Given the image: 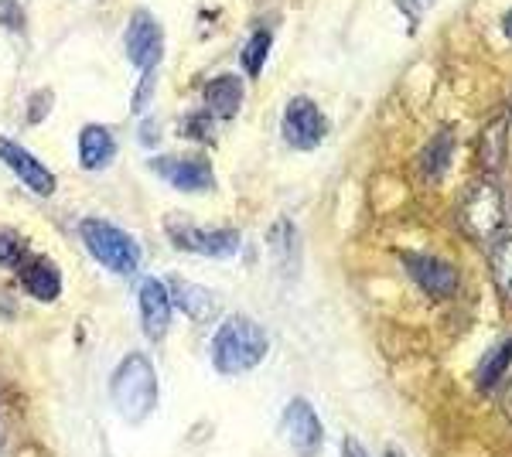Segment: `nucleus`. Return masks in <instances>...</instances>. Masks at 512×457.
<instances>
[{
    "label": "nucleus",
    "instance_id": "obj_2",
    "mask_svg": "<svg viewBox=\"0 0 512 457\" xmlns=\"http://www.w3.org/2000/svg\"><path fill=\"white\" fill-rule=\"evenodd\" d=\"M113 410L127 423H144L158 406V372L144 352H130L110 379Z\"/></svg>",
    "mask_w": 512,
    "mask_h": 457
},
{
    "label": "nucleus",
    "instance_id": "obj_6",
    "mask_svg": "<svg viewBox=\"0 0 512 457\" xmlns=\"http://www.w3.org/2000/svg\"><path fill=\"white\" fill-rule=\"evenodd\" d=\"M280 130H284L287 144L297 147V151H315L328 134V120L308 96H294L284 110V123H280Z\"/></svg>",
    "mask_w": 512,
    "mask_h": 457
},
{
    "label": "nucleus",
    "instance_id": "obj_24",
    "mask_svg": "<svg viewBox=\"0 0 512 457\" xmlns=\"http://www.w3.org/2000/svg\"><path fill=\"white\" fill-rule=\"evenodd\" d=\"M154 79H158V76H154V72H144V82H140V86H137L134 103H130V110H134V113H140L147 103H151V96H154Z\"/></svg>",
    "mask_w": 512,
    "mask_h": 457
},
{
    "label": "nucleus",
    "instance_id": "obj_14",
    "mask_svg": "<svg viewBox=\"0 0 512 457\" xmlns=\"http://www.w3.org/2000/svg\"><path fill=\"white\" fill-rule=\"evenodd\" d=\"M21 287L28 290L35 301L52 304V301H59V294H62V273L55 263L35 256V260H28L21 267Z\"/></svg>",
    "mask_w": 512,
    "mask_h": 457
},
{
    "label": "nucleus",
    "instance_id": "obj_10",
    "mask_svg": "<svg viewBox=\"0 0 512 457\" xmlns=\"http://www.w3.org/2000/svg\"><path fill=\"white\" fill-rule=\"evenodd\" d=\"M137 304H140V328L151 342H161L171 328V294H168V284L161 280L147 277L140 280V290H137Z\"/></svg>",
    "mask_w": 512,
    "mask_h": 457
},
{
    "label": "nucleus",
    "instance_id": "obj_17",
    "mask_svg": "<svg viewBox=\"0 0 512 457\" xmlns=\"http://www.w3.org/2000/svg\"><path fill=\"white\" fill-rule=\"evenodd\" d=\"M509 365H512V338H506V342H499V345H495L492 352L482 359V365H478V376H475L478 389H482V393H489V389L499 386V379L509 372Z\"/></svg>",
    "mask_w": 512,
    "mask_h": 457
},
{
    "label": "nucleus",
    "instance_id": "obj_15",
    "mask_svg": "<svg viewBox=\"0 0 512 457\" xmlns=\"http://www.w3.org/2000/svg\"><path fill=\"white\" fill-rule=\"evenodd\" d=\"M168 294H171V304H175L178 311H185L192 321H209L212 314H216V297L198 284H185L181 277H171Z\"/></svg>",
    "mask_w": 512,
    "mask_h": 457
},
{
    "label": "nucleus",
    "instance_id": "obj_26",
    "mask_svg": "<svg viewBox=\"0 0 512 457\" xmlns=\"http://www.w3.org/2000/svg\"><path fill=\"white\" fill-rule=\"evenodd\" d=\"M342 457H369V451L355 437H345L342 440Z\"/></svg>",
    "mask_w": 512,
    "mask_h": 457
},
{
    "label": "nucleus",
    "instance_id": "obj_23",
    "mask_svg": "<svg viewBox=\"0 0 512 457\" xmlns=\"http://www.w3.org/2000/svg\"><path fill=\"white\" fill-rule=\"evenodd\" d=\"M396 7H400L403 18H407L410 24H417L434 7V0H396Z\"/></svg>",
    "mask_w": 512,
    "mask_h": 457
},
{
    "label": "nucleus",
    "instance_id": "obj_8",
    "mask_svg": "<svg viewBox=\"0 0 512 457\" xmlns=\"http://www.w3.org/2000/svg\"><path fill=\"white\" fill-rule=\"evenodd\" d=\"M127 55L140 72H154L164 58V31L151 11H137L127 24Z\"/></svg>",
    "mask_w": 512,
    "mask_h": 457
},
{
    "label": "nucleus",
    "instance_id": "obj_9",
    "mask_svg": "<svg viewBox=\"0 0 512 457\" xmlns=\"http://www.w3.org/2000/svg\"><path fill=\"white\" fill-rule=\"evenodd\" d=\"M403 267H407L410 277L417 280V287L424 290V294L437 297V301L458 294V284H461L458 270H454L448 260H441V256L407 253V256H403Z\"/></svg>",
    "mask_w": 512,
    "mask_h": 457
},
{
    "label": "nucleus",
    "instance_id": "obj_28",
    "mask_svg": "<svg viewBox=\"0 0 512 457\" xmlns=\"http://www.w3.org/2000/svg\"><path fill=\"white\" fill-rule=\"evenodd\" d=\"M502 28H506V35L512 38V11H509V18H506V24H502Z\"/></svg>",
    "mask_w": 512,
    "mask_h": 457
},
{
    "label": "nucleus",
    "instance_id": "obj_1",
    "mask_svg": "<svg viewBox=\"0 0 512 457\" xmlns=\"http://www.w3.org/2000/svg\"><path fill=\"white\" fill-rule=\"evenodd\" d=\"M270 352V335L253 318H226L212 338V365L222 376H243L256 369Z\"/></svg>",
    "mask_w": 512,
    "mask_h": 457
},
{
    "label": "nucleus",
    "instance_id": "obj_22",
    "mask_svg": "<svg viewBox=\"0 0 512 457\" xmlns=\"http://www.w3.org/2000/svg\"><path fill=\"white\" fill-rule=\"evenodd\" d=\"M0 24L11 31H21L24 28V14L18 7V0H0Z\"/></svg>",
    "mask_w": 512,
    "mask_h": 457
},
{
    "label": "nucleus",
    "instance_id": "obj_11",
    "mask_svg": "<svg viewBox=\"0 0 512 457\" xmlns=\"http://www.w3.org/2000/svg\"><path fill=\"white\" fill-rule=\"evenodd\" d=\"M0 161L7 164L14 174H18L21 185H28L35 195H55V174L45 168V164L38 161V157H31L24 147H18L14 140L0 137Z\"/></svg>",
    "mask_w": 512,
    "mask_h": 457
},
{
    "label": "nucleus",
    "instance_id": "obj_19",
    "mask_svg": "<svg viewBox=\"0 0 512 457\" xmlns=\"http://www.w3.org/2000/svg\"><path fill=\"white\" fill-rule=\"evenodd\" d=\"M270 45H274V35L270 31H256V35L246 41L243 55H239V62H243L246 76H260L263 65H267V55H270Z\"/></svg>",
    "mask_w": 512,
    "mask_h": 457
},
{
    "label": "nucleus",
    "instance_id": "obj_16",
    "mask_svg": "<svg viewBox=\"0 0 512 457\" xmlns=\"http://www.w3.org/2000/svg\"><path fill=\"white\" fill-rule=\"evenodd\" d=\"M205 106L212 120H233L243 106V82L236 76H219L205 86Z\"/></svg>",
    "mask_w": 512,
    "mask_h": 457
},
{
    "label": "nucleus",
    "instance_id": "obj_12",
    "mask_svg": "<svg viewBox=\"0 0 512 457\" xmlns=\"http://www.w3.org/2000/svg\"><path fill=\"white\" fill-rule=\"evenodd\" d=\"M117 157V137L99 123H89L79 134V164L86 171H103Z\"/></svg>",
    "mask_w": 512,
    "mask_h": 457
},
{
    "label": "nucleus",
    "instance_id": "obj_18",
    "mask_svg": "<svg viewBox=\"0 0 512 457\" xmlns=\"http://www.w3.org/2000/svg\"><path fill=\"white\" fill-rule=\"evenodd\" d=\"M492 280L499 287V294L512 301V236H502L492 246Z\"/></svg>",
    "mask_w": 512,
    "mask_h": 457
},
{
    "label": "nucleus",
    "instance_id": "obj_25",
    "mask_svg": "<svg viewBox=\"0 0 512 457\" xmlns=\"http://www.w3.org/2000/svg\"><path fill=\"white\" fill-rule=\"evenodd\" d=\"M209 113H195V116H188V123H185V127H181V134H185V137H198V140H205V137H209V130H205V127H209Z\"/></svg>",
    "mask_w": 512,
    "mask_h": 457
},
{
    "label": "nucleus",
    "instance_id": "obj_21",
    "mask_svg": "<svg viewBox=\"0 0 512 457\" xmlns=\"http://www.w3.org/2000/svg\"><path fill=\"white\" fill-rule=\"evenodd\" d=\"M24 260H28L24 239L11 229H0V267H21Z\"/></svg>",
    "mask_w": 512,
    "mask_h": 457
},
{
    "label": "nucleus",
    "instance_id": "obj_30",
    "mask_svg": "<svg viewBox=\"0 0 512 457\" xmlns=\"http://www.w3.org/2000/svg\"><path fill=\"white\" fill-rule=\"evenodd\" d=\"M0 447H4V430H0Z\"/></svg>",
    "mask_w": 512,
    "mask_h": 457
},
{
    "label": "nucleus",
    "instance_id": "obj_5",
    "mask_svg": "<svg viewBox=\"0 0 512 457\" xmlns=\"http://www.w3.org/2000/svg\"><path fill=\"white\" fill-rule=\"evenodd\" d=\"M151 171L158 174L161 181L175 185L178 191H209L216 185V174H212V164L198 154H164V157H151Z\"/></svg>",
    "mask_w": 512,
    "mask_h": 457
},
{
    "label": "nucleus",
    "instance_id": "obj_13",
    "mask_svg": "<svg viewBox=\"0 0 512 457\" xmlns=\"http://www.w3.org/2000/svg\"><path fill=\"white\" fill-rule=\"evenodd\" d=\"M499 219H502L499 191L492 185L475 188V195L468 198V205H465V226L472 229L475 236H489V232L499 229Z\"/></svg>",
    "mask_w": 512,
    "mask_h": 457
},
{
    "label": "nucleus",
    "instance_id": "obj_27",
    "mask_svg": "<svg viewBox=\"0 0 512 457\" xmlns=\"http://www.w3.org/2000/svg\"><path fill=\"white\" fill-rule=\"evenodd\" d=\"M502 410H506V417L512 420V386L506 389V396H502Z\"/></svg>",
    "mask_w": 512,
    "mask_h": 457
},
{
    "label": "nucleus",
    "instance_id": "obj_7",
    "mask_svg": "<svg viewBox=\"0 0 512 457\" xmlns=\"http://www.w3.org/2000/svg\"><path fill=\"white\" fill-rule=\"evenodd\" d=\"M168 236L178 249L209 256V260H229L239 249L236 229H198V226H188V222L178 226V219H168Z\"/></svg>",
    "mask_w": 512,
    "mask_h": 457
},
{
    "label": "nucleus",
    "instance_id": "obj_3",
    "mask_svg": "<svg viewBox=\"0 0 512 457\" xmlns=\"http://www.w3.org/2000/svg\"><path fill=\"white\" fill-rule=\"evenodd\" d=\"M82 239H86L89 253L96 256L99 267L113 270V273H134L140 267V256L144 249L130 232H123L120 226L113 222H103V219H82Z\"/></svg>",
    "mask_w": 512,
    "mask_h": 457
},
{
    "label": "nucleus",
    "instance_id": "obj_20",
    "mask_svg": "<svg viewBox=\"0 0 512 457\" xmlns=\"http://www.w3.org/2000/svg\"><path fill=\"white\" fill-rule=\"evenodd\" d=\"M451 134L448 130H441L431 144H427V151H424V174L427 178H441L444 171H448V161H451Z\"/></svg>",
    "mask_w": 512,
    "mask_h": 457
},
{
    "label": "nucleus",
    "instance_id": "obj_4",
    "mask_svg": "<svg viewBox=\"0 0 512 457\" xmlns=\"http://www.w3.org/2000/svg\"><path fill=\"white\" fill-rule=\"evenodd\" d=\"M280 434L291 444L297 457H315L325 444V427H321L315 406L308 400H291L280 413Z\"/></svg>",
    "mask_w": 512,
    "mask_h": 457
},
{
    "label": "nucleus",
    "instance_id": "obj_29",
    "mask_svg": "<svg viewBox=\"0 0 512 457\" xmlns=\"http://www.w3.org/2000/svg\"><path fill=\"white\" fill-rule=\"evenodd\" d=\"M386 457H403L400 451H396V447H390V451H386Z\"/></svg>",
    "mask_w": 512,
    "mask_h": 457
}]
</instances>
